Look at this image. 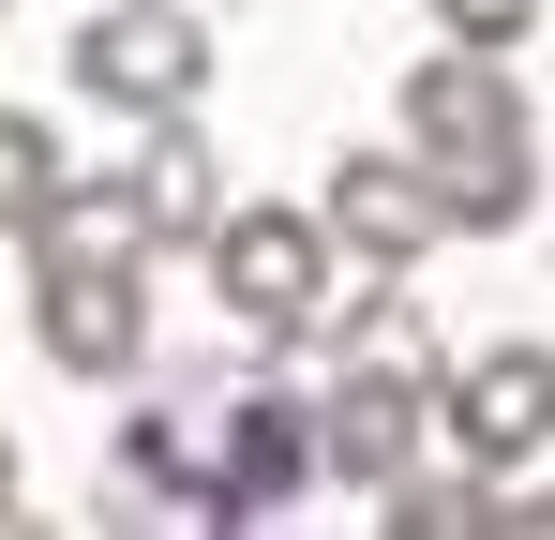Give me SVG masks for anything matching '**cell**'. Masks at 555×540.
<instances>
[{
	"label": "cell",
	"mask_w": 555,
	"mask_h": 540,
	"mask_svg": "<svg viewBox=\"0 0 555 540\" xmlns=\"http://www.w3.org/2000/svg\"><path fill=\"white\" fill-rule=\"evenodd\" d=\"M421 421H436V390H375V375H331V390H315L331 480H361V496H390V480L421 465Z\"/></svg>",
	"instance_id": "cell-10"
},
{
	"label": "cell",
	"mask_w": 555,
	"mask_h": 540,
	"mask_svg": "<svg viewBox=\"0 0 555 540\" xmlns=\"http://www.w3.org/2000/svg\"><path fill=\"white\" fill-rule=\"evenodd\" d=\"M105 496H135V511H195V526H210V375L151 390V406L120 421V450H105Z\"/></svg>",
	"instance_id": "cell-8"
},
{
	"label": "cell",
	"mask_w": 555,
	"mask_h": 540,
	"mask_svg": "<svg viewBox=\"0 0 555 540\" xmlns=\"http://www.w3.org/2000/svg\"><path fill=\"white\" fill-rule=\"evenodd\" d=\"M405 151L436 166V195H451V226H526L541 210V120H526V90H511V46H436L421 76H405Z\"/></svg>",
	"instance_id": "cell-1"
},
{
	"label": "cell",
	"mask_w": 555,
	"mask_h": 540,
	"mask_svg": "<svg viewBox=\"0 0 555 540\" xmlns=\"http://www.w3.org/2000/svg\"><path fill=\"white\" fill-rule=\"evenodd\" d=\"M511 526H555V496H511Z\"/></svg>",
	"instance_id": "cell-14"
},
{
	"label": "cell",
	"mask_w": 555,
	"mask_h": 540,
	"mask_svg": "<svg viewBox=\"0 0 555 540\" xmlns=\"http://www.w3.org/2000/svg\"><path fill=\"white\" fill-rule=\"evenodd\" d=\"M315 210H331V241H346L361 270H421L436 241H465V226H451V195H436V166H421V151H346Z\"/></svg>",
	"instance_id": "cell-6"
},
{
	"label": "cell",
	"mask_w": 555,
	"mask_h": 540,
	"mask_svg": "<svg viewBox=\"0 0 555 540\" xmlns=\"http://www.w3.org/2000/svg\"><path fill=\"white\" fill-rule=\"evenodd\" d=\"M390 285L331 241V210H225L210 226V300H225V331L241 346H315V331H346V300Z\"/></svg>",
	"instance_id": "cell-2"
},
{
	"label": "cell",
	"mask_w": 555,
	"mask_h": 540,
	"mask_svg": "<svg viewBox=\"0 0 555 540\" xmlns=\"http://www.w3.org/2000/svg\"><path fill=\"white\" fill-rule=\"evenodd\" d=\"M300 480H331V436H315V390L285 375H210V526H256Z\"/></svg>",
	"instance_id": "cell-4"
},
{
	"label": "cell",
	"mask_w": 555,
	"mask_h": 540,
	"mask_svg": "<svg viewBox=\"0 0 555 540\" xmlns=\"http://www.w3.org/2000/svg\"><path fill=\"white\" fill-rule=\"evenodd\" d=\"M210 0H105L91 30H76V90L120 105V120H181L195 90H210V30H195Z\"/></svg>",
	"instance_id": "cell-5"
},
{
	"label": "cell",
	"mask_w": 555,
	"mask_h": 540,
	"mask_svg": "<svg viewBox=\"0 0 555 540\" xmlns=\"http://www.w3.org/2000/svg\"><path fill=\"white\" fill-rule=\"evenodd\" d=\"M0 511H15V436H0Z\"/></svg>",
	"instance_id": "cell-15"
},
{
	"label": "cell",
	"mask_w": 555,
	"mask_h": 540,
	"mask_svg": "<svg viewBox=\"0 0 555 540\" xmlns=\"http://www.w3.org/2000/svg\"><path fill=\"white\" fill-rule=\"evenodd\" d=\"M375 526L390 540H480V526H511V496H495V465H405L390 496H375Z\"/></svg>",
	"instance_id": "cell-11"
},
{
	"label": "cell",
	"mask_w": 555,
	"mask_h": 540,
	"mask_svg": "<svg viewBox=\"0 0 555 540\" xmlns=\"http://www.w3.org/2000/svg\"><path fill=\"white\" fill-rule=\"evenodd\" d=\"M436 30H465V46H526L541 0H436Z\"/></svg>",
	"instance_id": "cell-13"
},
{
	"label": "cell",
	"mask_w": 555,
	"mask_h": 540,
	"mask_svg": "<svg viewBox=\"0 0 555 540\" xmlns=\"http://www.w3.org/2000/svg\"><path fill=\"white\" fill-rule=\"evenodd\" d=\"M61 180H76V151H61V136H46L30 105H0V241H46Z\"/></svg>",
	"instance_id": "cell-12"
},
{
	"label": "cell",
	"mask_w": 555,
	"mask_h": 540,
	"mask_svg": "<svg viewBox=\"0 0 555 540\" xmlns=\"http://www.w3.org/2000/svg\"><path fill=\"white\" fill-rule=\"evenodd\" d=\"M30 331H46L61 375L120 390L151 360V270L120 256V241H30Z\"/></svg>",
	"instance_id": "cell-3"
},
{
	"label": "cell",
	"mask_w": 555,
	"mask_h": 540,
	"mask_svg": "<svg viewBox=\"0 0 555 540\" xmlns=\"http://www.w3.org/2000/svg\"><path fill=\"white\" fill-rule=\"evenodd\" d=\"M436 421H451L465 465H495V480H511L526 450H555V346H480L451 390H436Z\"/></svg>",
	"instance_id": "cell-7"
},
{
	"label": "cell",
	"mask_w": 555,
	"mask_h": 540,
	"mask_svg": "<svg viewBox=\"0 0 555 540\" xmlns=\"http://www.w3.org/2000/svg\"><path fill=\"white\" fill-rule=\"evenodd\" d=\"M120 195H135V241H151V256L225 226V166H210L195 105H181V120H135V151H120Z\"/></svg>",
	"instance_id": "cell-9"
}]
</instances>
